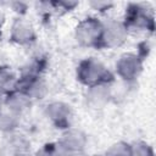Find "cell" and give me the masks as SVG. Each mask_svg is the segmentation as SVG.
I'll return each mask as SVG.
<instances>
[{"label":"cell","instance_id":"obj_1","mask_svg":"<svg viewBox=\"0 0 156 156\" xmlns=\"http://www.w3.org/2000/svg\"><path fill=\"white\" fill-rule=\"evenodd\" d=\"M77 78L80 80V83L90 88L99 84H108L113 79V76L100 61L94 57H89L79 63Z\"/></svg>","mask_w":156,"mask_h":156},{"label":"cell","instance_id":"obj_2","mask_svg":"<svg viewBox=\"0 0 156 156\" xmlns=\"http://www.w3.org/2000/svg\"><path fill=\"white\" fill-rule=\"evenodd\" d=\"M102 22L89 17L79 22L76 28V39L83 46L101 48Z\"/></svg>","mask_w":156,"mask_h":156},{"label":"cell","instance_id":"obj_3","mask_svg":"<svg viewBox=\"0 0 156 156\" xmlns=\"http://www.w3.org/2000/svg\"><path fill=\"white\" fill-rule=\"evenodd\" d=\"M87 144V138L78 129H67L56 144V150L60 156L83 154Z\"/></svg>","mask_w":156,"mask_h":156},{"label":"cell","instance_id":"obj_4","mask_svg":"<svg viewBox=\"0 0 156 156\" xmlns=\"http://www.w3.org/2000/svg\"><path fill=\"white\" fill-rule=\"evenodd\" d=\"M128 35V29L123 22L110 20L102 23L101 48H116L122 45Z\"/></svg>","mask_w":156,"mask_h":156},{"label":"cell","instance_id":"obj_5","mask_svg":"<svg viewBox=\"0 0 156 156\" xmlns=\"http://www.w3.org/2000/svg\"><path fill=\"white\" fill-rule=\"evenodd\" d=\"M126 28H138V29H154V17L146 11L145 7L138 4L129 5L126 13V22H123Z\"/></svg>","mask_w":156,"mask_h":156},{"label":"cell","instance_id":"obj_6","mask_svg":"<svg viewBox=\"0 0 156 156\" xmlns=\"http://www.w3.org/2000/svg\"><path fill=\"white\" fill-rule=\"evenodd\" d=\"M143 69V62L135 54H124L116 63L117 74L124 80H134L139 77Z\"/></svg>","mask_w":156,"mask_h":156},{"label":"cell","instance_id":"obj_7","mask_svg":"<svg viewBox=\"0 0 156 156\" xmlns=\"http://www.w3.org/2000/svg\"><path fill=\"white\" fill-rule=\"evenodd\" d=\"M46 115L57 128L68 129L72 121V110L65 102H51L46 107Z\"/></svg>","mask_w":156,"mask_h":156},{"label":"cell","instance_id":"obj_8","mask_svg":"<svg viewBox=\"0 0 156 156\" xmlns=\"http://www.w3.org/2000/svg\"><path fill=\"white\" fill-rule=\"evenodd\" d=\"M34 39H35V32L32 24L22 18H17L11 28V40L17 44L24 45L34 41Z\"/></svg>","mask_w":156,"mask_h":156},{"label":"cell","instance_id":"obj_9","mask_svg":"<svg viewBox=\"0 0 156 156\" xmlns=\"http://www.w3.org/2000/svg\"><path fill=\"white\" fill-rule=\"evenodd\" d=\"M29 105H30V99L26 94L18 91V90H13V91L9 93L7 98L4 101L5 107L10 108L11 111H13L18 115L22 111H24L26 108H28Z\"/></svg>","mask_w":156,"mask_h":156},{"label":"cell","instance_id":"obj_10","mask_svg":"<svg viewBox=\"0 0 156 156\" xmlns=\"http://www.w3.org/2000/svg\"><path fill=\"white\" fill-rule=\"evenodd\" d=\"M110 98V90L107 84H99L90 87L87 94L88 102L94 107H102Z\"/></svg>","mask_w":156,"mask_h":156},{"label":"cell","instance_id":"obj_11","mask_svg":"<svg viewBox=\"0 0 156 156\" xmlns=\"http://www.w3.org/2000/svg\"><path fill=\"white\" fill-rule=\"evenodd\" d=\"M6 149L11 152V156H29V143L22 135H12L6 144Z\"/></svg>","mask_w":156,"mask_h":156},{"label":"cell","instance_id":"obj_12","mask_svg":"<svg viewBox=\"0 0 156 156\" xmlns=\"http://www.w3.org/2000/svg\"><path fill=\"white\" fill-rule=\"evenodd\" d=\"M17 79L15 73L10 68H0V90L11 93L16 89Z\"/></svg>","mask_w":156,"mask_h":156},{"label":"cell","instance_id":"obj_13","mask_svg":"<svg viewBox=\"0 0 156 156\" xmlns=\"http://www.w3.org/2000/svg\"><path fill=\"white\" fill-rule=\"evenodd\" d=\"M18 123V113L11 111L10 108L6 107V110H1L0 113V129L5 132H11L12 129L16 128Z\"/></svg>","mask_w":156,"mask_h":156},{"label":"cell","instance_id":"obj_14","mask_svg":"<svg viewBox=\"0 0 156 156\" xmlns=\"http://www.w3.org/2000/svg\"><path fill=\"white\" fill-rule=\"evenodd\" d=\"M105 156H130V145L124 141L116 143L107 149Z\"/></svg>","mask_w":156,"mask_h":156},{"label":"cell","instance_id":"obj_15","mask_svg":"<svg viewBox=\"0 0 156 156\" xmlns=\"http://www.w3.org/2000/svg\"><path fill=\"white\" fill-rule=\"evenodd\" d=\"M130 156H155L152 147L143 141L130 145Z\"/></svg>","mask_w":156,"mask_h":156},{"label":"cell","instance_id":"obj_16","mask_svg":"<svg viewBox=\"0 0 156 156\" xmlns=\"http://www.w3.org/2000/svg\"><path fill=\"white\" fill-rule=\"evenodd\" d=\"M38 156H60V155L57 154L56 145L50 144V145H46V146L44 147V150H43L40 154H38Z\"/></svg>","mask_w":156,"mask_h":156},{"label":"cell","instance_id":"obj_17","mask_svg":"<svg viewBox=\"0 0 156 156\" xmlns=\"http://www.w3.org/2000/svg\"><path fill=\"white\" fill-rule=\"evenodd\" d=\"M93 7H95L96 10H100V11H104V10H107L111 4H107V2H91L90 4Z\"/></svg>","mask_w":156,"mask_h":156},{"label":"cell","instance_id":"obj_18","mask_svg":"<svg viewBox=\"0 0 156 156\" xmlns=\"http://www.w3.org/2000/svg\"><path fill=\"white\" fill-rule=\"evenodd\" d=\"M2 22H4V15H2V12L0 11V28H1V24H2Z\"/></svg>","mask_w":156,"mask_h":156},{"label":"cell","instance_id":"obj_19","mask_svg":"<svg viewBox=\"0 0 156 156\" xmlns=\"http://www.w3.org/2000/svg\"><path fill=\"white\" fill-rule=\"evenodd\" d=\"M1 110H2V99L0 96V113H1Z\"/></svg>","mask_w":156,"mask_h":156},{"label":"cell","instance_id":"obj_20","mask_svg":"<svg viewBox=\"0 0 156 156\" xmlns=\"http://www.w3.org/2000/svg\"><path fill=\"white\" fill-rule=\"evenodd\" d=\"M94 156H99V155H94Z\"/></svg>","mask_w":156,"mask_h":156}]
</instances>
